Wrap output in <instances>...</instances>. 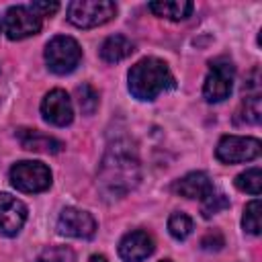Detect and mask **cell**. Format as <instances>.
<instances>
[{"instance_id":"cell-1","label":"cell","mask_w":262,"mask_h":262,"mask_svg":"<svg viewBox=\"0 0 262 262\" xmlns=\"http://www.w3.org/2000/svg\"><path fill=\"white\" fill-rule=\"evenodd\" d=\"M139 178H141L139 162L129 149L117 145L106 151L100 164V172H98V180L106 192L117 194V196L125 194L137 186Z\"/></svg>"},{"instance_id":"cell-2","label":"cell","mask_w":262,"mask_h":262,"mask_svg":"<svg viewBox=\"0 0 262 262\" xmlns=\"http://www.w3.org/2000/svg\"><path fill=\"white\" fill-rule=\"evenodd\" d=\"M172 86L174 78L168 66L158 57H143L129 70V92L137 100H154Z\"/></svg>"},{"instance_id":"cell-3","label":"cell","mask_w":262,"mask_h":262,"mask_svg":"<svg viewBox=\"0 0 262 262\" xmlns=\"http://www.w3.org/2000/svg\"><path fill=\"white\" fill-rule=\"evenodd\" d=\"M117 12L111 0H76L68 6V20L80 29H92L108 23Z\"/></svg>"},{"instance_id":"cell-4","label":"cell","mask_w":262,"mask_h":262,"mask_svg":"<svg viewBox=\"0 0 262 262\" xmlns=\"http://www.w3.org/2000/svg\"><path fill=\"white\" fill-rule=\"evenodd\" d=\"M80 59H82V49H80L78 41L68 35L53 37L45 47V61L53 74L74 72L78 68Z\"/></svg>"},{"instance_id":"cell-5","label":"cell","mask_w":262,"mask_h":262,"mask_svg":"<svg viewBox=\"0 0 262 262\" xmlns=\"http://www.w3.org/2000/svg\"><path fill=\"white\" fill-rule=\"evenodd\" d=\"M10 182L23 192H43L51 184V172L43 162L23 160L10 168Z\"/></svg>"},{"instance_id":"cell-6","label":"cell","mask_w":262,"mask_h":262,"mask_svg":"<svg viewBox=\"0 0 262 262\" xmlns=\"http://www.w3.org/2000/svg\"><path fill=\"white\" fill-rule=\"evenodd\" d=\"M233 63L227 57H217L215 61H211L209 66V74L205 78V86H203V96L209 102H221L231 94V86H233Z\"/></svg>"},{"instance_id":"cell-7","label":"cell","mask_w":262,"mask_h":262,"mask_svg":"<svg viewBox=\"0 0 262 262\" xmlns=\"http://www.w3.org/2000/svg\"><path fill=\"white\" fill-rule=\"evenodd\" d=\"M260 139L256 137H237V135H225L217 143L215 156L223 164H239L250 162L260 156Z\"/></svg>"},{"instance_id":"cell-8","label":"cell","mask_w":262,"mask_h":262,"mask_svg":"<svg viewBox=\"0 0 262 262\" xmlns=\"http://www.w3.org/2000/svg\"><path fill=\"white\" fill-rule=\"evenodd\" d=\"M4 31L12 41L33 37L41 31V16L31 6H12L4 18Z\"/></svg>"},{"instance_id":"cell-9","label":"cell","mask_w":262,"mask_h":262,"mask_svg":"<svg viewBox=\"0 0 262 262\" xmlns=\"http://www.w3.org/2000/svg\"><path fill=\"white\" fill-rule=\"evenodd\" d=\"M57 231L68 237H92L96 231V221L90 213L76 207H68L57 219Z\"/></svg>"},{"instance_id":"cell-10","label":"cell","mask_w":262,"mask_h":262,"mask_svg":"<svg viewBox=\"0 0 262 262\" xmlns=\"http://www.w3.org/2000/svg\"><path fill=\"white\" fill-rule=\"evenodd\" d=\"M41 115L51 125H57V127L70 125L74 119V108H72L70 96L59 88L47 92L41 102Z\"/></svg>"},{"instance_id":"cell-11","label":"cell","mask_w":262,"mask_h":262,"mask_svg":"<svg viewBox=\"0 0 262 262\" xmlns=\"http://www.w3.org/2000/svg\"><path fill=\"white\" fill-rule=\"evenodd\" d=\"M154 237L143 229H135L125 233L119 242V256L125 262H143L154 254Z\"/></svg>"},{"instance_id":"cell-12","label":"cell","mask_w":262,"mask_h":262,"mask_svg":"<svg viewBox=\"0 0 262 262\" xmlns=\"http://www.w3.org/2000/svg\"><path fill=\"white\" fill-rule=\"evenodd\" d=\"M27 221V207L10 196V194H0V235L10 237L20 231V227Z\"/></svg>"},{"instance_id":"cell-13","label":"cell","mask_w":262,"mask_h":262,"mask_svg":"<svg viewBox=\"0 0 262 262\" xmlns=\"http://www.w3.org/2000/svg\"><path fill=\"white\" fill-rule=\"evenodd\" d=\"M172 190L184 199H205L213 192V184L205 172H190L182 178H178L172 186Z\"/></svg>"},{"instance_id":"cell-14","label":"cell","mask_w":262,"mask_h":262,"mask_svg":"<svg viewBox=\"0 0 262 262\" xmlns=\"http://www.w3.org/2000/svg\"><path fill=\"white\" fill-rule=\"evenodd\" d=\"M16 137L20 145L29 151H41V154H57L63 149V143L51 135H45L37 129H18Z\"/></svg>"},{"instance_id":"cell-15","label":"cell","mask_w":262,"mask_h":262,"mask_svg":"<svg viewBox=\"0 0 262 262\" xmlns=\"http://www.w3.org/2000/svg\"><path fill=\"white\" fill-rule=\"evenodd\" d=\"M133 53V43L125 35H111L100 45V57L108 63H117Z\"/></svg>"},{"instance_id":"cell-16","label":"cell","mask_w":262,"mask_h":262,"mask_svg":"<svg viewBox=\"0 0 262 262\" xmlns=\"http://www.w3.org/2000/svg\"><path fill=\"white\" fill-rule=\"evenodd\" d=\"M147 8L162 18H170V20H184L190 12H192V2H184V0H162V2H149Z\"/></svg>"},{"instance_id":"cell-17","label":"cell","mask_w":262,"mask_h":262,"mask_svg":"<svg viewBox=\"0 0 262 262\" xmlns=\"http://www.w3.org/2000/svg\"><path fill=\"white\" fill-rule=\"evenodd\" d=\"M260 115H262L260 96L252 94L242 102V106H239V111L235 115V123H239V125H258L260 123Z\"/></svg>"},{"instance_id":"cell-18","label":"cell","mask_w":262,"mask_h":262,"mask_svg":"<svg viewBox=\"0 0 262 262\" xmlns=\"http://www.w3.org/2000/svg\"><path fill=\"white\" fill-rule=\"evenodd\" d=\"M235 186L244 192H250L254 196L260 194V186H262V172L260 168H250L246 172H242L237 178H235Z\"/></svg>"},{"instance_id":"cell-19","label":"cell","mask_w":262,"mask_h":262,"mask_svg":"<svg viewBox=\"0 0 262 262\" xmlns=\"http://www.w3.org/2000/svg\"><path fill=\"white\" fill-rule=\"evenodd\" d=\"M168 231L174 239H186L192 233V219L186 213H172L168 219Z\"/></svg>"},{"instance_id":"cell-20","label":"cell","mask_w":262,"mask_h":262,"mask_svg":"<svg viewBox=\"0 0 262 262\" xmlns=\"http://www.w3.org/2000/svg\"><path fill=\"white\" fill-rule=\"evenodd\" d=\"M242 227L246 233H252V235L260 233V201L258 199H254L246 205L244 217H242Z\"/></svg>"},{"instance_id":"cell-21","label":"cell","mask_w":262,"mask_h":262,"mask_svg":"<svg viewBox=\"0 0 262 262\" xmlns=\"http://www.w3.org/2000/svg\"><path fill=\"white\" fill-rule=\"evenodd\" d=\"M76 94H78V104H80V108H82L84 115H92L98 108V92L90 84L78 86L76 88Z\"/></svg>"},{"instance_id":"cell-22","label":"cell","mask_w":262,"mask_h":262,"mask_svg":"<svg viewBox=\"0 0 262 262\" xmlns=\"http://www.w3.org/2000/svg\"><path fill=\"white\" fill-rule=\"evenodd\" d=\"M227 207H229V199L223 192H215L213 190L209 196L203 199L201 213H203V217H211V215H215V213H219V211H223Z\"/></svg>"},{"instance_id":"cell-23","label":"cell","mask_w":262,"mask_h":262,"mask_svg":"<svg viewBox=\"0 0 262 262\" xmlns=\"http://www.w3.org/2000/svg\"><path fill=\"white\" fill-rule=\"evenodd\" d=\"M76 256L70 248H63V246H51V248H45L37 262H74Z\"/></svg>"},{"instance_id":"cell-24","label":"cell","mask_w":262,"mask_h":262,"mask_svg":"<svg viewBox=\"0 0 262 262\" xmlns=\"http://www.w3.org/2000/svg\"><path fill=\"white\" fill-rule=\"evenodd\" d=\"M223 244H225V239H223L221 231H209V233L201 239V248H203V250H221Z\"/></svg>"},{"instance_id":"cell-25","label":"cell","mask_w":262,"mask_h":262,"mask_svg":"<svg viewBox=\"0 0 262 262\" xmlns=\"http://www.w3.org/2000/svg\"><path fill=\"white\" fill-rule=\"evenodd\" d=\"M31 8L43 18V16H51V14H55L57 8H59V4H57V2H33Z\"/></svg>"},{"instance_id":"cell-26","label":"cell","mask_w":262,"mask_h":262,"mask_svg":"<svg viewBox=\"0 0 262 262\" xmlns=\"http://www.w3.org/2000/svg\"><path fill=\"white\" fill-rule=\"evenodd\" d=\"M88 262H108V260H106L104 256H92V258H90Z\"/></svg>"},{"instance_id":"cell-27","label":"cell","mask_w":262,"mask_h":262,"mask_svg":"<svg viewBox=\"0 0 262 262\" xmlns=\"http://www.w3.org/2000/svg\"><path fill=\"white\" fill-rule=\"evenodd\" d=\"M160 262H170V260H160Z\"/></svg>"},{"instance_id":"cell-28","label":"cell","mask_w":262,"mask_h":262,"mask_svg":"<svg viewBox=\"0 0 262 262\" xmlns=\"http://www.w3.org/2000/svg\"><path fill=\"white\" fill-rule=\"evenodd\" d=\"M0 29H2V25H0Z\"/></svg>"}]
</instances>
